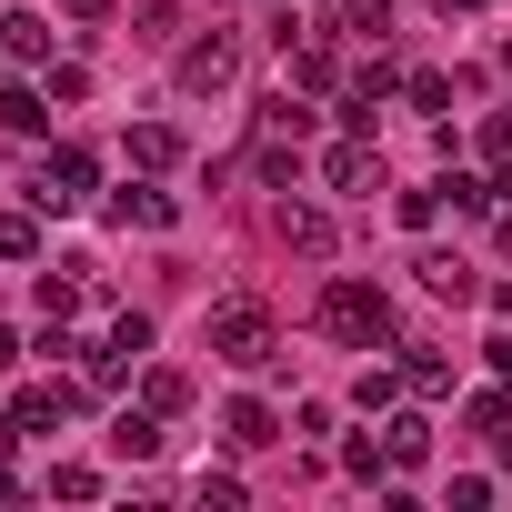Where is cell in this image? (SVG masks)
I'll list each match as a JSON object with an SVG mask.
<instances>
[{"instance_id":"35","label":"cell","mask_w":512,"mask_h":512,"mask_svg":"<svg viewBox=\"0 0 512 512\" xmlns=\"http://www.w3.org/2000/svg\"><path fill=\"white\" fill-rule=\"evenodd\" d=\"M21 432H31V422H21V412H0V462H11V442H21Z\"/></svg>"},{"instance_id":"32","label":"cell","mask_w":512,"mask_h":512,"mask_svg":"<svg viewBox=\"0 0 512 512\" xmlns=\"http://www.w3.org/2000/svg\"><path fill=\"white\" fill-rule=\"evenodd\" d=\"M482 161H512V111H492V121H482Z\"/></svg>"},{"instance_id":"33","label":"cell","mask_w":512,"mask_h":512,"mask_svg":"<svg viewBox=\"0 0 512 512\" xmlns=\"http://www.w3.org/2000/svg\"><path fill=\"white\" fill-rule=\"evenodd\" d=\"M61 11H71V21H91V31H101V21H111V11H121V0H61Z\"/></svg>"},{"instance_id":"4","label":"cell","mask_w":512,"mask_h":512,"mask_svg":"<svg viewBox=\"0 0 512 512\" xmlns=\"http://www.w3.org/2000/svg\"><path fill=\"white\" fill-rule=\"evenodd\" d=\"M171 81L191 91V101H211V91H231L241 81V31H201L181 61H171Z\"/></svg>"},{"instance_id":"3","label":"cell","mask_w":512,"mask_h":512,"mask_svg":"<svg viewBox=\"0 0 512 512\" xmlns=\"http://www.w3.org/2000/svg\"><path fill=\"white\" fill-rule=\"evenodd\" d=\"M91 181H101V161H91L81 141H51V161L31 171V211H51V221H61V211H81V201H91Z\"/></svg>"},{"instance_id":"38","label":"cell","mask_w":512,"mask_h":512,"mask_svg":"<svg viewBox=\"0 0 512 512\" xmlns=\"http://www.w3.org/2000/svg\"><path fill=\"white\" fill-rule=\"evenodd\" d=\"M492 462H502V472H512V422H502V432H492Z\"/></svg>"},{"instance_id":"40","label":"cell","mask_w":512,"mask_h":512,"mask_svg":"<svg viewBox=\"0 0 512 512\" xmlns=\"http://www.w3.org/2000/svg\"><path fill=\"white\" fill-rule=\"evenodd\" d=\"M502 81H512V41H502Z\"/></svg>"},{"instance_id":"2","label":"cell","mask_w":512,"mask_h":512,"mask_svg":"<svg viewBox=\"0 0 512 512\" xmlns=\"http://www.w3.org/2000/svg\"><path fill=\"white\" fill-rule=\"evenodd\" d=\"M211 352H221L231 372H272V362H282V332H272L262 302H221V312H211Z\"/></svg>"},{"instance_id":"28","label":"cell","mask_w":512,"mask_h":512,"mask_svg":"<svg viewBox=\"0 0 512 512\" xmlns=\"http://www.w3.org/2000/svg\"><path fill=\"white\" fill-rule=\"evenodd\" d=\"M402 91H412V111H452V81H442V71H412Z\"/></svg>"},{"instance_id":"27","label":"cell","mask_w":512,"mask_h":512,"mask_svg":"<svg viewBox=\"0 0 512 512\" xmlns=\"http://www.w3.org/2000/svg\"><path fill=\"white\" fill-rule=\"evenodd\" d=\"M131 21H141L131 41H171V31H181V11H171V0H141V11H131Z\"/></svg>"},{"instance_id":"5","label":"cell","mask_w":512,"mask_h":512,"mask_svg":"<svg viewBox=\"0 0 512 512\" xmlns=\"http://www.w3.org/2000/svg\"><path fill=\"white\" fill-rule=\"evenodd\" d=\"M382 181V161H372V131H342L332 151H322V191H372Z\"/></svg>"},{"instance_id":"15","label":"cell","mask_w":512,"mask_h":512,"mask_svg":"<svg viewBox=\"0 0 512 512\" xmlns=\"http://www.w3.org/2000/svg\"><path fill=\"white\" fill-rule=\"evenodd\" d=\"M161 442H171V432H161V412H151V402H141V412H121V422H111V452H121V462H151V452H161Z\"/></svg>"},{"instance_id":"6","label":"cell","mask_w":512,"mask_h":512,"mask_svg":"<svg viewBox=\"0 0 512 512\" xmlns=\"http://www.w3.org/2000/svg\"><path fill=\"white\" fill-rule=\"evenodd\" d=\"M221 442H231V452H272V442H282V412H272L262 392H241V402L221 412Z\"/></svg>"},{"instance_id":"8","label":"cell","mask_w":512,"mask_h":512,"mask_svg":"<svg viewBox=\"0 0 512 512\" xmlns=\"http://www.w3.org/2000/svg\"><path fill=\"white\" fill-rule=\"evenodd\" d=\"M111 221H121V231H171V221H181V201H171V191H151V181H121V191H111Z\"/></svg>"},{"instance_id":"22","label":"cell","mask_w":512,"mask_h":512,"mask_svg":"<svg viewBox=\"0 0 512 512\" xmlns=\"http://www.w3.org/2000/svg\"><path fill=\"white\" fill-rule=\"evenodd\" d=\"M392 211H402V231H432V221H442V181H422V191H402Z\"/></svg>"},{"instance_id":"36","label":"cell","mask_w":512,"mask_h":512,"mask_svg":"<svg viewBox=\"0 0 512 512\" xmlns=\"http://www.w3.org/2000/svg\"><path fill=\"white\" fill-rule=\"evenodd\" d=\"M11 362H21V332H11V322H0V372H11Z\"/></svg>"},{"instance_id":"9","label":"cell","mask_w":512,"mask_h":512,"mask_svg":"<svg viewBox=\"0 0 512 512\" xmlns=\"http://www.w3.org/2000/svg\"><path fill=\"white\" fill-rule=\"evenodd\" d=\"M382 452H392V472H422V462H432V412H402V402H392V412H382Z\"/></svg>"},{"instance_id":"31","label":"cell","mask_w":512,"mask_h":512,"mask_svg":"<svg viewBox=\"0 0 512 512\" xmlns=\"http://www.w3.org/2000/svg\"><path fill=\"white\" fill-rule=\"evenodd\" d=\"M472 422H482V432H502V422H512V392H472Z\"/></svg>"},{"instance_id":"39","label":"cell","mask_w":512,"mask_h":512,"mask_svg":"<svg viewBox=\"0 0 512 512\" xmlns=\"http://www.w3.org/2000/svg\"><path fill=\"white\" fill-rule=\"evenodd\" d=\"M11 502H21V482H11V472H0V512H11Z\"/></svg>"},{"instance_id":"17","label":"cell","mask_w":512,"mask_h":512,"mask_svg":"<svg viewBox=\"0 0 512 512\" xmlns=\"http://www.w3.org/2000/svg\"><path fill=\"white\" fill-rule=\"evenodd\" d=\"M131 161H141V171H171V161H181V131H171V121H141V131H131Z\"/></svg>"},{"instance_id":"34","label":"cell","mask_w":512,"mask_h":512,"mask_svg":"<svg viewBox=\"0 0 512 512\" xmlns=\"http://www.w3.org/2000/svg\"><path fill=\"white\" fill-rule=\"evenodd\" d=\"M482 352H492V372H502V382H512V332H492V342H482Z\"/></svg>"},{"instance_id":"26","label":"cell","mask_w":512,"mask_h":512,"mask_svg":"<svg viewBox=\"0 0 512 512\" xmlns=\"http://www.w3.org/2000/svg\"><path fill=\"white\" fill-rule=\"evenodd\" d=\"M342 31H372V41H382V31H392V0H342Z\"/></svg>"},{"instance_id":"18","label":"cell","mask_w":512,"mask_h":512,"mask_svg":"<svg viewBox=\"0 0 512 512\" xmlns=\"http://www.w3.org/2000/svg\"><path fill=\"white\" fill-rule=\"evenodd\" d=\"M342 472H352V482H392V452H382V432H352V442H342Z\"/></svg>"},{"instance_id":"23","label":"cell","mask_w":512,"mask_h":512,"mask_svg":"<svg viewBox=\"0 0 512 512\" xmlns=\"http://www.w3.org/2000/svg\"><path fill=\"white\" fill-rule=\"evenodd\" d=\"M262 131H282V141H312V111H302V101H292V91H282V101H272V111H262Z\"/></svg>"},{"instance_id":"10","label":"cell","mask_w":512,"mask_h":512,"mask_svg":"<svg viewBox=\"0 0 512 512\" xmlns=\"http://www.w3.org/2000/svg\"><path fill=\"white\" fill-rule=\"evenodd\" d=\"M0 61H11V71L51 61V21H41V11H0Z\"/></svg>"},{"instance_id":"14","label":"cell","mask_w":512,"mask_h":512,"mask_svg":"<svg viewBox=\"0 0 512 512\" xmlns=\"http://www.w3.org/2000/svg\"><path fill=\"white\" fill-rule=\"evenodd\" d=\"M71 402H81V392H71V382H51V372H41V382H31V392H21V402H11V412H21V422H31V432H51V422H71Z\"/></svg>"},{"instance_id":"12","label":"cell","mask_w":512,"mask_h":512,"mask_svg":"<svg viewBox=\"0 0 512 512\" xmlns=\"http://www.w3.org/2000/svg\"><path fill=\"white\" fill-rule=\"evenodd\" d=\"M392 352H402L412 402H442V392H452V352H432V342H392Z\"/></svg>"},{"instance_id":"13","label":"cell","mask_w":512,"mask_h":512,"mask_svg":"<svg viewBox=\"0 0 512 512\" xmlns=\"http://www.w3.org/2000/svg\"><path fill=\"white\" fill-rule=\"evenodd\" d=\"M141 402H151L161 422H171V412H191V372H181V362H141Z\"/></svg>"},{"instance_id":"37","label":"cell","mask_w":512,"mask_h":512,"mask_svg":"<svg viewBox=\"0 0 512 512\" xmlns=\"http://www.w3.org/2000/svg\"><path fill=\"white\" fill-rule=\"evenodd\" d=\"M432 11H442V21H472V11H482V0H432Z\"/></svg>"},{"instance_id":"30","label":"cell","mask_w":512,"mask_h":512,"mask_svg":"<svg viewBox=\"0 0 512 512\" xmlns=\"http://www.w3.org/2000/svg\"><path fill=\"white\" fill-rule=\"evenodd\" d=\"M51 101H91V71L81 61H51Z\"/></svg>"},{"instance_id":"24","label":"cell","mask_w":512,"mask_h":512,"mask_svg":"<svg viewBox=\"0 0 512 512\" xmlns=\"http://www.w3.org/2000/svg\"><path fill=\"white\" fill-rule=\"evenodd\" d=\"M442 201H452V211H492L502 191H492V181H472V171H452V181H442Z\"/></svg>"},{"instance_id":"7","label":"cell","mask_w":512,"mask_h":512,"mask_svg":"<svg viewBox=\"0 0 512 512\" xmlns=\"http://www.w3.org/2000/svg\"><path fill=\"white\" fill-rule=\"evenodd\" d=\"M272 221H282V241H292V251H302V262H332V241H342V231H332V211H322V201H282V211H272Z\"/></svg>"},{"instance_id":"25","label":"cell","mask_w":512,"mask_h":512,"mask_svg":"<svg viewBox=\"0 0 512 512\" xmlns=\"http://www.w3.org/2000/svg\"><path fill=\"white\" fill-rule=\"evenodd\" d=\"M51 492H61V502H101V472H91V462H61Z\"/></svg>"},{"instance_id":"1","label":"cell","mask_w":512,"mask_h":512,"mask_svg":"<svg viewBox=\"0 0 512 512\" xmlns=\"http://www.w3.org/2000/svg\"><path fill=\"white\" fill-rule=\"evenodd\" d=\"M342 352H382L392 342V292L382 282H322V312H312Z\"/></svg>"},{"instance_id":"29","label":"cell","mask_w":512,"mask_h":512,"mask_svg":"<svg viewBox=\"0 0 512 512\" xmlns=\"http://www.w3.org/2000/svg\"><path fill=\"white\" fill-rule=\"evenodd\" d=\"M111 342H121L131 362H151V322H141V312H111Z\"/></svg>"},{"instance_id":"21","label":"cell","mask_w":512,"mask_h":512,"mask_svg":"<svg viewBox=\"0 0 512 512\" xmlns=\"http://www.w3.org/2000/svg\"><path fill=\"white\" fill-rule=\"evenodd\" d=\"M402 81H412V71H402L392 51H372V61H362V71H352L342 91H362V101H382V91H402Z\"/></svg>"},{"instance_id":"19","label":"cell","mask_w":512,"mask_h":512,"mask_svg":"<svg viewBox=\"0 0 512 512\" xmlns=\"http://www.w3.org/2000/svg\"><path fill=\"white\" fill-rule=\"evenodd\" d=\"M0 262H41V211H0Z\"/></svg>"},{"instance_id":"20","label":"cell","mask_w":512,"mask_h":512,"mask_svg":"<svg viewBox=\"0 0 512 512\" xmlns=\"http://www.w3.org/2000/svg\"><path fill=\"white\" fill-rule=\"evenodd\" d=\"M0 131H41V91L0 71Z\"/></svg>"},{"instance_id":"16","label":"cell","mask_w":512,"mask_h":512,"mask_svg":"<svg viewBox=\"0 0 512 512\" xmlns=\"http://www.w3.org/2000/svg\"><path fill=\"white\" fill-rule=\"evenodd\" d=\"M412 382H402V362H362V382H352V412H392Z\"/></svg>"},{"instance_id":"11","label":"cell","mask_w":512,"mask_h":512,"mask_svg":"<svg viewBox=\"0 0 512 512\" xmlns=\"http://www.w3.org/2000/svg\"><path fill=\"white\" fill-rule=\"evenodd\" d=\"M412 282L432 292V302H472L482 282H472V262H462V251H422V262H412Z\"/></svg>"}]
</instances>
